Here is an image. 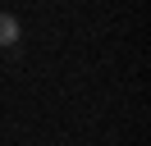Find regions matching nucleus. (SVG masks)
I'll use <instances>...</instances> for the list:
<instances>
[{
    "label": "nucleus",
    "instance_id": "1",
    "mask_svg": "<svg viewBox=\"0 0 151 146\" xmlns=\"http://www.w3.org/2000/svg\"><path fill=\"white\" fill-rule=\"evenodd\" d=\"M19 36H23L19 18H14V14H0V46H19Z\"/></svg>",
    "mask_w": 151,
    "mask_h": 146
}]
</instances>
